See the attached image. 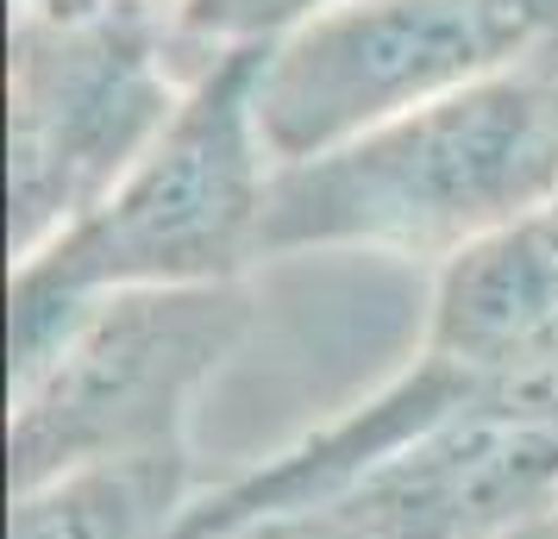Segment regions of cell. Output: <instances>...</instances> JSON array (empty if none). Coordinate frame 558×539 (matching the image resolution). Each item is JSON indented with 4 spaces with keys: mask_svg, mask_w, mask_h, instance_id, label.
Here are the masks:
<instances>
[{
    "mask_svg": "<svg viewBox=\"0 0 558 539\" xmlns=\"http://www.w3.org/2000/svg\"><path fill=\"white\" fill-rule=\"evenodd\" d=\"M558 201V57L408 107L270 170L264 257L383 252L452 264Z\"/></svg>",
    "mask_w": 558,
    "mask_h": 539,
    "instance_id": "6da1fadb",
    "label": "cell"
},
{
    "mask_svg": "<svg viewBox=\"0 0 558 539\" xmlns=\"http://www.w3.org/2000/svg\"><path fill=\"white\" fill-rule=\"evenodd\" d=\"M257 63L264 51L214 57L157 145L107 188V201L13 264L7 352L107 295L245 283V270L264 257L257 232L277 170L257 132Z\"/></svg>",
    "mask_w": 558,
    "mask_h": 539,
    "instance_id": "7a4b0ae2",
    "label": "cell"
},
{
    "mask_svg": "<svg viewBox=\"0 0 558 539\" xmlns=\"http://www.w3.org/2000/svg\"><path fill=\"white\" fill-rule=\"evenodd\" d=\"M252 327L245 283L132 289L7 352V483L189 458L195 402Z\"/></svg>",
    "mask_w": 558,
    "mask_h": 539,
    "instance_id": "3957f363",
    "label": "cell"
},
{
    "mask_svg": "<svg viewBox=\"0 0 558 539\" xmlns=\"http://www.w3.org/2000/svg\"><path fill=\"white\" fill-rule=\"evenodd\" d=\"M207 63L163 26H63L13 20L7 32V238L13 264L76 226L157 145Z\"/></svg>",
    "mask_w": 558,
    "mask_h": 539,
    "instance_id": "277c9868",
    "label": "cell"
},
{
    "mask_svg": "<svg viewBox=\"0 0 558 539\" xmlns=\"http://www.w3.org/2000/svg\"><path fill=\"white\" fill-rule=\"evenodd\" d=\"M320 514L357 539H502L558 514V420L521 408H458L396 439Z\"/></svg>",
    "mask_w": 558,
    "mask_h": 539,
    "instance_id": "5b68a950",
    "label": "cell"
},
{
    "mask_svg": "<svg viewBox=\"0 0 558 539\" xmlns=\"http://www.w3.org/2000/svg\"><path fill=\"white\" fill-rule=\"evenodd\" d=\"M414 352L477 402L558 420V201L433 270Z\"/></svg>",
    "mask_w": 558,
    "mask_h": 539,
    "instance_id": "8992f818",
    "label": "cell"
},
{
    "mask_svg": "<svg viewBox=\"0 0 558 539\" xmlns=\"http://www.w3.org/2000/svg\"><path fill=\"white\" fill-rule=\"evenodd\" d=\"M195 495V458L88 464L13 489L7 539H177Z\"/></svg>",
    "mask_w": 558,
    "mask_h": 539,
    "instance_id": "52a82bcc",
    "label": "cell"
},
{
    "mask_svg": "<svg viewBox=\"0 0 558 539\" xmlns=\"http://www.w3.org/2000/svg\"><path fill=\"white\" fill-rule=\"evenodd\" d=\"M327 7H339V0H189L177 38L189 57L214 63V57H227V51H264V45H277V38H289L295 26H307Z\"/></svg>",
    "mask_w": 558,
    "mask_h": 539,
    "instance_id": "ba28073f",
    "label": "cell"
},
{
    "mask_svg": "<svg viewBox=\"0 0 558 539\" xmlns=\"http://www.w3.org/2000/svg\"><path fill=\"white\" fill-rule=\"evenodd\" d=\"M189 0H13V20H63V26H182Z\"/></svg>",
    "mask_w": 558,
    "mask_h": 539,
    "instance_id": "9c48e42d",
    "label": "cell"
},
{
    "mask_svg": "<svg viewBox=\"0 0 558 539\" xmlns=\"http://www.w3.org/2000/svg\"><path fill=\"white\" fill-rule=\"evenodd\" d=\"M177 539H357V534L320 509H289V514H252V520H220V527H182Z\"/></svg>",
    "mask_w": 558,
    "mask_h": 539,
    "instance_id": "30bf717a",
    "label": "cell"
},
{
    "mask_svg": "<svg viewBox=\"0 0 558 539\" xmlns=\"http://www.w3.org/2000/svg\"><path fill=\"white\" fill-rule=\"evenodd\" d=\"M502 539H558V514L553 520H533V527H521V534H502Z\"/></svg>",
    "mask_w": 558,
    "mask_h": 539,
    "instance_id": "8fae6325",
    "label": "cell"
}]
</instances>
